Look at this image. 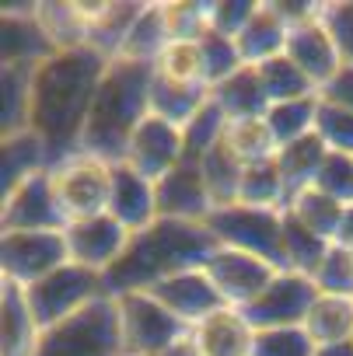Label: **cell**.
<instances>
[{
  "label": "cell",
  "instance_id": "6da1fadb",
  "mask_svg": "<svg viewBox=\"0 0 353 356\" xmlns=\"http://www.w3.org/2000/svg\"><path fill=\"white\" fill-rule=\"evenodd\" d=\"M105 67H109V56H102L91 46L60 49L53 60L36 67L29 129L46 143L49 168L81 154L84 122H88L95 91L105 77Z\"/></svg>",
  "mask_w": 353,
  "mask_h": 356
},
{
  "label": "cell",
  "instance_id": "7a4b0ae2",
  "mask_svg": "<svg viewBox=\"0 0 353 356\" xmlns=\"http://www.w3.org/2000/svg\"><path fill=\"white\" fill-rule=\"evenodd\" d=\"M217 238L207 224H189V220H168L157 217L150 227L130 234L126 252L119 255V262L102 276L105 293L109 297H123V293H147L157 283L189 273V269H203L207 259L217 252Z\"/></svg>",
  "mask_w": 353,
  "mask_h": 356
},
{
  "label": "cell",
  "instance_id": "3957f363",
  "mask_svg": "<svg viewBox=\"0 0 353 356\" xmlns=\"http://www.w3.org/2000/svg\"><path fill=\"white\" fill-rule=\"evenodd\" d=\"M150 84H154V67L136 63V60H109L105 77L95 91L84 136H81V154L102 157L109 164H119L136 126L150 112Z\"/></svg>",
  "mask_w": 353,
  "mask_h": 356
},
{
  "label": "cell",
  "instance_id": "277c9868",
  "mask_svg": "<svg viewBox=\"0 0 353 356\" xmlns=\"http://www.w3.org/2000/svg\"><path fill=\"white\" fill-rule=\"evenodd\" d=\"M36 356H123L119 300L105 293L77 314L42 328Z\"/></svg>",
  "mask_w": 353,
  "mask_h": 356
},
{
  "label": "cell",
  "instance_id": "5b68a950",
  "mask_svg": "<svg viewBox=\"0 0 353 356\" xmlns=\"http://www.w3.org/2000/svg\"><path fill=\"white\" fill-rule=\"evenodd\" d=\"M49 182H53V196L63 213V224L109 213V196H112L109 161L91 157V154H74L49 168Z\"/></svg>",
  "mask_w": 353,
  "mask_h": 356
},
{
  "label": "cell",
  "instance_id": "8992f818",
  "mask_svg": "<svg viewBox=\"0 0 353 356\" xmlns=\"http://www.w3.org/2000/svg\"><path fill=\"white\" fill-rule=\"evenodd\" d=\"M207 227L214 231L221 248L249 252L276 269H283V210H259L245 203L221 207L207 217Z\"/></svg>",
  "mask_w": 353,
  "mask_h": 356
},
{
  "label": "cell",
  "instance_id": "52a82bcc",
  "mask_svg": "<svg viewBox=\"0 0 353 356\" xmlns=\"http://www.w3.org/2000/svg\"><path fill=\"white\" fill-rule=\"evenodd\" d=\"M116 300H119L123 356H154L186 342L189 328L150 293H123Z\"/></svg>",
  "mask_w": 353,
  "mask_h": 356
},
{
  "label": "cell",
  "instance_id": "ba28073f",
  "mask_svg": "<svg viewBox=\"0 0 353 356\" xmlns=\"http://www.w3.org/2000/svg\"><path fill=\"white\" fill-rule=\"evenodd\" d=\"M25 297H29V307L39 321V328H49L70 314H77L81 307H88L91 300L105 297V283H102V273H91L77 262H67L60 266L56 273L42 276L39 283L32 286H22Z\"/></svg>",
  "mask_w": 353,
  "mask_h": 356
},
{
  "label": "cell",
  "instance_id": "9c48e42d",
  "mask_svg": "<svg viewBox=\"0 0 353 356\" xmlns=\"http://www.w3.org/2000/svg\"><path fill=\"white\" fill-rule=\"evenodd\" d=\"M63 231H0V280L32 286L67 266Z\"/></svg>",
  "mask_w": 353,
  "mask_h": 356
},
{
  "label": "cell",
  "instance_id": "30bf717a",
  "mask_svg": "<svg viewBox=\"0 0 353 356\" xmlns=\"http://www.w3.org/2000/svg\"><path fill=\"white\" fill-rule=\"evenodd\" d=\"M315 283H311V276H301V273H276L273 280H269V286L256 297V300H249L245 307H238L245 318H249V325L256 328V332H262V328H301L304 325V314H308V307H311V300H315Z\"/></svg>",
  "mask_w": 353,
  "mask_h": 356
},
{
  "label": "cell",
  "instance_id": "8fae6325",
  "mask_svg": "<svg viewBox=\"0 0 353 356\" xmlns=\"http://www.w3.org/2000/svg\"><path fill=\"white\" fill-rule=\"evenodd\" d=\"M203 273L210 276V283L217 286V293L224 297L228 307H245L249 300H256L269 280L283 269H276L273 262L259 259V255H249V252H235V248H217Z\"/></svg>",
  "mask_w": 353,
  "mask_h": 356
},
{
  "label": "cell",
  "instance_id": "7c38bea8",
  "mask_svg": "<svg viewBox=\"0 0 353 356\" xmlns=\"http://www.w3.org/2000/svg\"><path fill=\"white\" fill-rule=\"evenodd\" d=\"M186 157V140H182V129L171 126L168 119L161 115H150L136 126L126 154H123V164H130L133 171H140L150 182H161V178L179 168V161Z\"/></svg>",
  "mask_w": 353,
  "mask_h": 356
},
{
  "label": "cell",
  "instance_id": "4fadbf2b",
  "mask_svg": "<svg viewBox=\"0 0 353 356\" xmlns=\"http://www.w3.org/2000/svg\"><path fill=\"white\" fill-rule=\"evenodd\" d=\"M39 4H4L0 8V67H39L60 49L36 18Z\"/></svg>",
  "mask_w": 353,
  "mask_h": 356
},
{
  "label": "cell",
  "instance_id": "5bb4252c",
  "mask_svg": "<svg viewBox=\"0 0 353 356\" xmlns=\"http://www.w3.org/2000/svg\"><path fill=\"white\" fill-rule=\"evenodd\" d=\"M154 193H157V217L207 224V217L214 213V200H210L207 182H203V168L189 154L161 182H154Z\"/></svg>",
  "mask_w": 353,
  "mask_h": 356
},
{
  "label": "cell",
  "instance_id": "9a60e30c",
  "mask_svg": "<svg viewBox=\"0 0 353 356\" xmlns=\"http://www.w3.org/2000/svg\"><path fill=\"white\" fill-rule=\"evenodd\" d=\"M63 241H67L70 262L105 276L119 262V255L126 252L130 231L119 220H112L109 213H102V217H88V220L67 224L63 227Z\"/></svg>",
  "mask_w": 353,
  "mask_h": 356
},
{
  "label": "cell",
  "instance_id": "2e32d148",
  "mask_svg": "<svg viewBox=\"0 0 353 356\" xmlns=\"http://www.w3.org/2000/svg\"><path fill=\"white\" fill-rule=\"evenodd\" d=\"M63 213L53 196L49 171L32 175L25 186L0 196V231H63Z\"/></svg>",
  "mask_w": 353,
  "mask_h": 356
},
{
  "label": "cell",
  "instance_id": "e0dca14e",
  "mask_svg": "<svg viewBox=\"0 0 353 356\" xmlns=\"http://www.w3.org/2000/svg\"><path fill=\"white\" fill-rule=\"evenodd\" d=\"M322 11H325V4H322ZM283 56L315 84V91H322L339 74V67H343L339 46H336V39H332V32H329V25H325L322 15L290 29Z\"/></svg>",
  "mask_w": 353,
  "mask_h": 356
},
{
  "label": "cell",
  "instance_id": "ac0fdd59",
  "mask_svg": "<svg viewBox=\"0 0 353 356\" xmlns=\"http://www.w3.org/2000/svg\"><path fill=\"white\" fill-rule=\"evenodd\" d=\"M154 300H161L175 318H179L186 328H193L196 321H203L207 314L228 307L224 297L217 293V286L210 283V276L203 269H189V273H179L164 283H157L154 290H147Z\"/></svg>",
  "mask_w": 353,
  "mask_h": 356
},
{
  "label": "cell",
  "instance_id": "d6986e66",
  "mask_svg": "<svg viewBox=\"0 0 353 356\" xmlns=\"http://www.w3.org/2000/svg\"><path fill=\"white\" fill-rule=\"evenodd\" d=\"M252 339H256V328L249 325V318L238 307H221V311L207 314L186 335V342L196 356H249Z\"/></svg>",
  "mask_w": 353,
  "mask_h": 356
},
{
  "label": "cell",
  "instance_id": "ffe728a7",
  "mask_svg": "<svg viewBox=\"0 0 353 356\" xmlns=\"http://www.w3.org/2000/svg\"><path fill=\"white\" fill-rule=\"evenodd\" d=\"M109 217L119 220L130 234L150 227L157 220V193L154 182L133 171L130 164H112V196H109Z\"/></svg>",
  "mask_w": 353,
  "mask_h": 356
},
{
  "label": "cell",
  "instance_id": "44dd1931",
  "mask_svg": "<svg viewBox=\"0 0 353 356\" xmlns=\"http://www.w3.org/2000/svg\"><path fill=\"white\" fill-rule=\"evenodd\" d=\"M143 4H105V0H91V4H77V15L84 22V46L98 49L102 56L116 60L123 42H126V32L130 25L136 22Z\"/></svg>",
  "mask_w": 353,
  "mask_h": 356
},
{
  "label": "cell",
  "instance_id": "7402d4cb",
  "mask_svg": "<svg viewBox=\"0 0 353 356\" xmlns=\"http://www.w3.org/2000/svg\"><path fill=\"white\" fill-rule=\"evenodd\" d=\"M39 321L29 307V297L18 283L0 280V356H36Z\"/></svg>",
  "mask_w": 353,
  "mask_h": 356
},
{
  "label": "cell",
  "instance_id": "603a6c76",
  "mask_svg": "<svg viewBox=\"0 0 353 356\" xmlns=\"http://www.w3.org/2000/svg\"><path fill=\"white\" fill-rule=\"evenodd\" d=\"M287 35H290V25L283 22L276 4L273 0H262V4H256L245 29L238 32L235 46H238L245 67H259V63H266V60H273L287 49Z\"/></svg>",
  "mask_w": 353,
  "mask_h": 356
},
{
  "label": "cell",
  "instance_id": "cb8c5ba5",
  "mask_svg": "<svg viewBox=\"0 0 353 356\" xmlns=\"http://www.w3.org/2000/svg\"><path fill=\"white\" fill-rule=\"evenodd\" d=\"M42 171H49V154H46V143L32 129L0 136V196L15 193L32 175H42Z\"/></svg>",
  "mask_w": 353,
  "mask_h": 356
},
{
  "label": "cell",
  "instance_id": "d4e9b609",
  "mask_svg": "<svg viewBox=\"0 0 353 356\" xmlns=\"http://www.w3.org/2000/svg\"><path fill=\"white\" fill-rule=\"evenodd\" d=\"M210 98H214V105L224 112L228 122L259 119V115H266V108H269V98H266V91H262V81H259L256 67H242L238 74H231L228 81H221L217 88H210Z\"/></svg>",
  "mask_w": 353,
  "mask_h": 356
},
{
  "label": "cell",
  "instance_id": "484cf974",
  "mask_svg": "<svg viewBox=\"0 0 353 356\" xmlns=\"http://www.w3.org/2000/svg\"><path fill=\"white\" fill-rule=\"evenodd\" d=\"M308 339L315 346H339L353 342V297H332V293H315L304 325Z\"/></svg>",
  "mask_w": 353,
  "mask_h": 356
},
{
  "label": "cell",
  "instance_id": "4316f807",
  "mask_svg": "<svg viewBox=\"0 0 353 356\" xmlns=\"http://www.w3.org/2000/svg\"><path fill=\"white\" fill-rule=\"evenodd\" d=\"M325 157H329V147L318 140V133H308V136H301L294 143H283L276 150V168H280L283 186H287V203L301 189L315 186V178H318Z\"/></svg>",
  "mask_w": 353,
  "mask_h": 356
},
{
  "label": "cell",
  "instance_id": "83f0119b",
  "mask_svg": "<svg viewBox=\"0 0 353 356\" xmlns=\"http://www.w3.org/2000/svg\"><path fill=\"white\" fill-rule=\"evenodd\" d=\"M171 42V32H168V15H164V4H143L136 22L130 25L126 32V42L119 49L123 60H136V63H150L161 56V49Z\"/></svg>",
  "mask_w": 353,
  "mask_h": 356
},
{
  "label": "cell",
  "instance_id": "f1b7e54d",
  "mask_svg": "<svg viewBox=\"0 0 353 356\" xmlns=\"http://www.w3.org/2000/svg\"><path fill=\"white\" fill-rule=\"evenodd\" d=\"M154 77L164 84H179V88H207L200 39H171L154 60Z\"/></svg>",
  "mask_w": 353,
  "mask_h": 356
},
{
  "label": "cell",
  "instance_id": "f546056e",
  "mask_svg": "<svg viewBox=\"0 0 353 356\" xmlns=\"http://www.w3.org/2000/svg\"><path fill=\"white\" fill-rule=\"evenodd\" d=\"M36 67H0V136L29 129Z\"/></svg>",
  "mask_w": 353,
  "mask_h": 356
},
{
  "label": "cell",
  "instance_id": "4dcf8cb0",
  "mask_svg": "<svg viewBox=\"0 0 353 356\" xmlns=\"http://www.w3.org/2000/svg\"><path fill=\"white\" fill-rule=\"evenodd\" d=\"M238 203L259 207V210H283L287 207V186L276 168V154L256 164H245L238 182Z\"/></svg>",
  "mask_w": 353,
  "mask_h": 356
},
{
  "label": "cell",
  "instance_id": "1f68e13d",
  "mask_svg": "<svg viewBox=\"0 0 353 356\" xmlns=\"http://www.w3.org/2000/svg\"><path fill=\"white\" fill-rule=\"evenodd\" d=\"M329 248H332V241H325L308 224H301L290 210H283V269L287 273L311 276Z\"/></svg>",
  "mask_w": 353,
  "mask_h": 356
},
{
  "label": "cell",
  "instance_id": "d6a6232c",
  "mask_svg": "<svg viewBox=\"0 0 353 356\" xmlns=\"http://www.w3.org/2000/svg\"><path fill=\"white\" fill-rule=\"evenodd\" d=\"M200 168H203V182H207V193L214 200V210L238 203V182H242L245 164L231 154V147L224 140L200 157Z\"/></svg>",
  "mask_w": 353,
  "mask_h": 356
},
{
  "label": "cell",
  "instance_id": "836d02e7",
  "mask_svg": "<svg viewBox=\"0 0 353 356\" xmlns=\"http://www.w3.org/2000/svg\"><path fill=\"white\" fill-rule=\"evenodd\" d=\"M318 95H308V98H294V102H276L266 108V126L276 140V150L283 143H294L308 133H315V119H318Z\"/></svg>",
  "mask_w": 353,
  "mask_h": 356
},
{
  "label": "cell",
  "instance_id": "e575fe53",
  "mask_svg": "<svg viewBox=\"0 0 353 356\" xmlns=\"http://www.w3.org/2000/svg\"><path fill=\"white\" fill-rule=\"evenodd\" d=\"M207 102H210V91L207 88H179V84H164L157 77L150 84V115H161V119H168L171 126H179V129Z\"/></svg>",
  "mask_w": 353,
  "mask_h": 356
},
{
  "label": "cell",
  "instance_id": "d590c367",
  "mask_svg": "<svg viewBox=\"0 0 353 356\" xmlns=\"http://www.w3.org/2000/svg\"><path fill=\"white\" fill-rule=\"evenodd\" d=\"M283 210H290L301 224H308L315 234H322L325 241H332L336 231H339V220H343L346 203H339V200L318 193L315 186H308V189H301L297 196H290V203H287Z\"/></svg>",
  "mask_w": 353,
  "mask_h": 356
},
{
  "label": "cell",
  "instance_id": "8d00e7d4",
  "mask_svg": "<svg viewBox=\"0 0 353 356\" xmlns=\"http://www.w3.org/2000/svg\"><path fill=\"white\" fill-rule=\"evenodd\" d=\"M256 74H259V81H262V91H266V98H269V105H276V102H294V98H308V95H318L315 91V84L280 53V56H273V60H266V63H259L256 67Z\"/></svg>",
  "mask_w": 353,
  "mask_h": 356
},
{
  "label": "cell",
  "instance_id": "74e56055",
  "mask_svg": "<svg viewBox=\"0 0 353 356\" xmlns=\"http://www.w3.org/2000/svg\"><path fill=\"white\" fill-rule=\"evenodd\" d=\"M224 143L231 147V154L242 161V164H256V161H266L276 154V140L266 126V119H238V122H228L224 129Z\"/></svg>",
  "mask_w": 353,
  "mask_h": 356
},
{
  "label": "cell",
  "instance_id": "f35d334b",
  "mask_svg": "<svg viewBox=\"0 0 353 356\" xmlns=\"http://www.w3.org/2000/svg\"><path fill=\"white\" fill-rule=\"evenodd\" d=\"M39 25L53 39L56 49H77L84 46V22L77 15V4H39L36 8Z\"/></svg>",
  "mask_w": 353,
  "mask_h": 356
},
{
  "label": "cell",
  "instance_id": "ab89813d",
  "mask_svg": "<svg viewBox=\"0 0 353 356\" xmlns=\"http://www.w3.org/2000/svg\"><path fill=\"white\" fill-rule=\"evenodd\" d=\"M224 129H228V119H224V112L214 105V98L182 126V140H186V154L189 157H203L210 147H217L221 140H224Z\"/></svg>",
  "mask_w": 353,
  "mask_h": 356
},
{
  "label": "cell",
  "instance_id": "60d3db41",
  "mask_svg": "<svg viewBox=\"0 0 353 356\" xmlns=\"http://www.w3.org/2000/svg\"><path fill=\"white\" fill-rule=\"evenodd\" d=\"M200 49H203V70H207V88H217L221 81H228L231 74H238L245 63H242V53L235 46V39L228 35H217V32H203L200 35Z\"/></svg>",
  "mask_w": 353,
  "mask_h": 356
},
{
  "label": "cell",
  "instance_id": "b9f144b4",
  "mask_svg": "<svg viewBox=\"0 0 353 356\" xmlns=\"http://www.w3.org/2000/svg\"><path fill=\"white\" fill-rule=\"evenodd\" d=\"M311 283L318 293H332V297H353V255L339 245H332L325 252V259L318 262V269L311 273Z\"/></svg>",
  "mask_w": 353,
  "mask_h": 356
},
{
  "label": "cell",
  "instance_id": "7bdbcfd3",
  "mask_svg": "<svg viewBox=\"0 0 353 356\" xmlns=\"http://www.w3.org/2000/svg\"><path fill=\"white\" fill-rule=\"evenodd\" d=\"M249 356H315V342L304 328H262L256 332Z\"/></svg>",
  "mask_w": 353,
  "mask_h": 356
},
{
  "label": "cell",
  "instance_id": "ee69618b",
  "mask_svg": "<svg viewBox=\"0 0 353 356\" xmlns=\"http://www.w3.org/2000/svg\"><path fill=\"white\" fill-rule=\"evenodd\" d=\"M318 102H322V98H318ZM315 133H318V140H322L332 154H350V157H353V112L322 102V105H318V119H315Z\"/></svg>",
  "mask_w": 353,
  "mask_h": 356
},
{
  "label": "cell",
  "instance_id": "f6af8a7d",
  "mask_svg": "<svg viewBox=\"0 0 353 356\" xmlns=\"http://www.w3.org/2000/svg\"><path fill=\"white\" fill-rule=\"evenodd\" d=\"M315 189L339 200V203H353V157L329 150V157H325V164L315 178Z\"/></svg>",
  "mask_w": 353,
  "mask_h": 356
},
{
  "label": "cell",
  "instance_id": "bcb514c9",
  "mask_svg": "<svg viewBox=\"0 0 353 356\" xmlns=\"http://www.w3.org/2000/svg\"><path fill=\"white\" fill-rule=\"evenodd\" d=\"M252 11H256V4H249V0H210L207 4V32L238 39V32L245 29Z\"/></svg>",
  "mask_w": 353,
  "mask_h": 356
},
{
  "label": "cell",
  "instance_id": "7dc6e473",
  "mask_svg": "<svg viewBox=\"0 0 353 356\" xmlns=\"http://www.w3.org/2000/svg\"><path fill=\"white\" fill-rule=\"evenodd\" d=\"M171 39H200L207 32V4H164Z\"/></svg>",
  "mask_w": 353,
  "mask_h": 356
},
{
  "label": "cell",
  "instance_id": "c3c4849f",
  "mask_svg": "<svg viewBox=\"0 0 353 356\" xmlns=\"http://www.w3.org/2000/svg\"><path fill=\"white\" fill-rule=\"evenodd\" d=\"M322 18H325V25H329V32H332V39L339 46L343 63L353 67V0H343V4H325Z\"/></svg>",
  "mask_w": 353,
  "mask_h": 356
},
{
  "label": "cell",
  "instance_id": "681fc988",
  "mask_svg": "<svg viewBox=\"0 0 353 356\" xmlns=\"http://www.w3.org/2000/svg\"><path fill=\"white\" fill-rule=\"evenodd\" d=\"M318 98L322 102H329V105H336V108H346V112H353V67L350 63H343L339 67V74L318 91Z\"/></svg>",
  "mask_w": 353,
  "mask_h": 356
},
{
  "label": "cell",
  "instance_id": "f907efd6",
  "mask_svg": "<svg viewBox=\"0 0 353 356\" xmlns=\"http://www.w3.org/2000/svg\"><path fill=\"white\" fill-rule=\"evenodd\" d=\"M332 245H339V248L353 252V203H346V210H343V220H339V231H336Z\"/></svg>",
  "mask_w": 353,
  "mask_h": 356
},
{
  "label": "cell",
  "instance_id": "816d5d0a",
  "mask_svg": "<svg viewBox=\"0 0 353 356\" xmlns=\"http://www.w3.org/2000/svg\"><path fill=\"white\" fill-rule=\"evenodd\" d=\"M315 356H353V342H339V346H315Z\"/></svg>",
  "mask_w": 353,
  "mask_h": 356
},
{
  "label": "cell",
  "instance_id": "f5cc1de1",
  "mask_svg": "<svg viewBox=\"0 0 353 356\" xmlns=\"http://www.w3.org/2000/svg\"><path fill=\"white\" fill-rule=\"evenodd\" d=\"M154 356H196V353L189 349V342H182V346H175V349H164V353H154Z\"/></svg>",
  "mask_w": 353,
  "mask_h": 356
},
{
  "label": "cell",
  "instance_id": "db71d44e",
  "mask_svg": "<svg viewBox=\"0 0 353 356\" xmlns=\"http://www.w3.org/2000/svg\"><path fill=\"white\" fill-rule=\"evenodd\" d=\"M350 255H353V252H350Z\"/></svg>",
  "mask_w": 353,
  "mask_h": 356
}]
</instances>
